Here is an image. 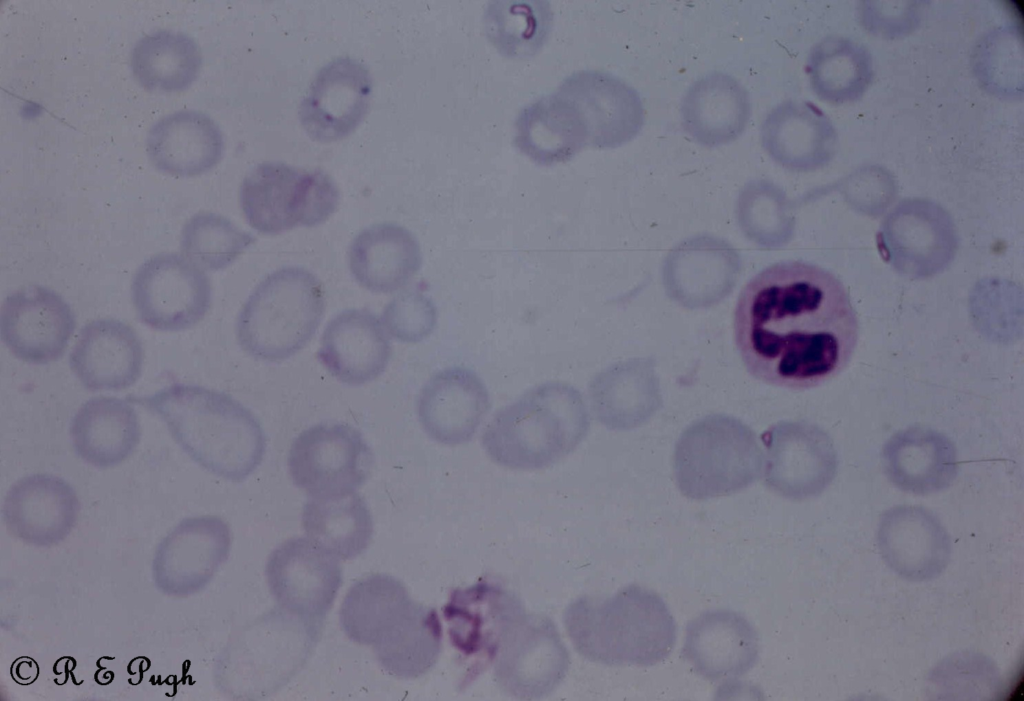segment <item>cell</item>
Returning a JSON list of instances; mask_svg holds the SVG:
<instances>
[{
	"instance_id": "16",
	"label": "cell",
	"mask_w": 1024,
	"mask_h": 701,
	"mask_svg": "<svg viewBox=\"0 0 1024 701\" xmlns=\"http://www.w3.org/2000/svg\"><path fill=\"white\" fill-rule=\"evenodd\" d=\"M491 407L488 388L481 377L464 366H450L434 373L422 386L416 414L425 434L444 446L468 443Z\"/></svg>"
},
{
	"instance_id": "19",
	"label": "cell",
	"mask_w": 1024,
	"mask_h": 701,
	"mask_svg": "<svg viewBox=\"0 0 1024 701\" xmlns=\"http://www.w3.org/2000/svg\"><path fill=\"white\" fill-rule=\"evenodd\" d=\"M144 352L134 329L117 319L101 318L80 331L69 365L90 391H119L141 376Z\"/></svg>"
},
{
	"instance_id": "18",
	"label": "cell",
	"mask_w": 1024,
	"mask_h": 701,
	"mask_svg": "<svg viewBox=\"0 0 1024 701\" xmlns=\"http://www.w3.org/2000/svg\"><path fill=\"white\" fill-rule=\"evenodd\" d=\"M391 353L389 335L377 315L366 309H347L326 325L317 358L339 382L359 386L385 371Z\"/></svg>"
},
{
	"instance_id": "22",
	"label": "cell",
	"mask_w": 1024,
	"mask_h": 701,
	"mask_svg": "<svg viewBox=\"0 0 1024 701\" xmlns=\"http://www.w3.org/2000/svg\"><path fill=\"white\" fill-rule=\"evenodd\" d=\"M146 143L154 167L180 178L208 172L219 163L224 150L219 126L196 110H181L163 117L149 130Z\"/></svg>"
},
{
	"instance_id": "15",
	"label": "cell",
	"mask_w": 1024,
	"mask_h": 701,
	"mask_svg": "<svg viewBox=\"0 0 1024 701\" xmlns=\"http://www.w3.org/2000/svg\"><path fill=\"white\" fill-rule=\"evenodd\" d=\"M368 68L351 57L324 65L301 102L299 117L315 141L329 143L350 135L364 119L371 100Z\"/></svg>"
},
{
	"instance_id": "6",
	"label": "cell",
	"mask_w": 1024,
	"mask_h": 701,
	"mask_svg": "<svg viewBox=\"0 0 1024 701\" xmlns=\"http://www.w3.org/2000/svg\"><path fill=\"white\" fill-rule=\"evenodd\" d=\"M479 655L493 661L495 679L503 689L525 699L551 692L569 665L553 622L527 614L510 593L489 617L480 638Z\"/></svg>"
},
{
	"instance_id": "10",
	"label": "cell",
	"mask_w": 1024,
	"mask_h": 701,
	"mask_svg": "<svg viewBox=\"0 0 1024 701\" xmlns=\"http://www.w3.org/2000/svg\"><path fill=\"white\" fill-rule=\"evenodd\" d=\"M287 464L294 485L309 497L336 495L356 491L366 481L372 452L358 429L323 422L293 440Z\"/></svg>"
},
{
	"instance_id": "35",
	"label": "cell",
	"mask_w": 1024,
	"mask_h": 701,
	"mask_svg": "<svg viewBox=\"0 0 1024 701\" xmlns=\"http://www.w3.org/2000/svg\"><path fill=\"white\" fill-rule=\"evenodd\" d=\"M438 311L434 301L425 293L405 291L394 297L384 308L382 323L389 336L402 343H419L436 328Z\"/></svg>"
},
{
	"instance_id": "34",
	"label": "cell",
	"mask_w": 1024,
	"mask_h": 701,
	"mask_svg": "<svg viewBox=\"0 0 1024 701\" xmlns=\"http://www.w3.org/2000/svg\"><path fill=\"white\" fill-rule=\"evenodd\" d=\"M255 241L226 217L201 212L184 225L180 247L184 256L202 270L218 271L231 265Z\"/></svg>"
},
{
	"instance_id": "24",
	"label": "cell",
	"mask_w": 1024,
	"mask_h": 701,
	"mask_svg": "<svg viewBox=\"0 0 1024 701\" xmlns=\"http://www.w3.org/2000/svg\"><path fill=\"white\" fill-rule=\"evenodd\" d=\"M422 265L421 247L407 228L379 223L360 231L349 249V269L355 281L374 293L404 287Z\"/></svg>"
},
{
	"instance_id": "1",
	"label": "cell",
	"mask_w": 1024,
	"mask_h": 701,
	"mask_svg": "<svg viewBox=\"0 0 1024 701\" xmlns=\"http://www.w3.org/2000/svg\"><path fill=\"white\" fill-rule=\"evenodd\" d=\"M735 344L746 370L777 387L804 390L838 375L859 336L843 283L804 261H782L751 278L739 294Z\"/></svg>"
},
{
	"instance_id": "12",
	"label": "cell",
	"mask_w": 1024,
	"mask_h": 701,
	"mask_svg": "<svg viewBox=\"0 0 1024 701\" xmlns=\"http://www.w3.org/2000/svg\"><path fill=\"white\" fill-rule=\"evenodd\" d=\"M766 448L764 478L777 494L794 500L823 492L838 467L831 437L807 421H783L762 434Z\"/></svg>"
},
{
	"instance_id": "7",
	"label": "cell",
	"mask_w": 1024,
	"mask_h": 701,
	"mask_svg": "<svg viewBox=\"0 0 1024 701\" xmlns=\"http://www.w3.org/2000/svg\"><path fill=\"white\" fill-rule=\"evenodd\" d=\"M240 206L249 225L262 234L325 222L337 209L340 193L320 169L300 170L284 162H264L243 179Z\"/></svg>"
},
{
	"instance_id": "28",
	"label": "cell",
	"mask_w": 1024,
	"mask_h": 701,
	"mask_svg": "<svg viewBox=\"0 0 1024 701\" xmlns=\"http://www.w3.org/2000/svg\"><path fill=\"white\" fill-rule=\"evenodd\" d=\"M760 142L780 165L806 170L827 156L832 136L828 122L813 104L786 100L773 107L760 127Z\"/></svg>"
},
{
	"instance_id": "21",
	"label": "cell",
	"mask_w": 1024,
	"mask_h": 701,
	"mask_svg": "<svg viewBox=\"0 0 1024 701\" xmlns=\"http://www.w3.org/2000/svg\"><path fill=\"white\" fill-rule=\"evenodd\" d=\"M684 131L698 144L718 147L746 130L751 101L744 85L730 74L714 71L695 80L680 103Z\"/></svg>"
},
{
	"instance_id": "14",
	"label": "cell",
	"mask_w": 1024,
	"mask_h": 701,
	"mask_svg": "<svg viewBox=\"0 0 1024 701\" xmlns=\"http://www.w3.org/2000/svg\"><path fill=\"white\" fill-rule=\"evenodd\" d=\"M576 107L588 134V146L617 148L642 130L645 111L637 90L608 72L581 70L557 89Z\"/></svg>"
},
{
	"instance_id": "8",
	"label": "cell",
	"mask_w": 1024,
	"mask_h": 701,
	"mask_svg": "<svg viewBox=\"0 0 1024 701\" xmlns=\"http://www.w3.org/2000/svg\"><path fill=\"white\" fill-rule=\"evenodd\" d=\"M722 416L720 436L713 435L711 416L681 436L674 455V473L681 492L693 499L735 493L754 482L762 470V455L752 431Z\"/></svg>"
},
{
	"instance_id": "30",
	"label": "cell",
	"mask_w": 1024,
	"mask_h": 701,
	"mask_svg": "<svg viewBox=\"0 0 1024 701\" xmlns=\"http://www.w3.org/2000/svg\"><path fill=\"white\" fill-rule=\"evenodd\" d=\"M442 628L435 609L414 600L372 646L380 665L390 675L415 679L437 662Z\"/></svg>"
},
{
	"instance_id": "26",
	"label": "cell",
	"mask_w": 1024,
	"mask_h": 701,
	"mask_svg": "<svg viewBox=\"0 0 1024 701\" xmlns=\"http://www.w3.org/2000/svg\"><path fill=\"white\" fill-rule=\"evenodd\" d=\"M70 435L76 454L85 462L111 467L126 460L141 438L138 414L128 400L94 397L74 415Z\"/></svg>"
},
{
	"instance_id": "31",
	"label": "cell",
	"mask_w": 1024,
	"mask_h": 701,
	"mask_svg": "<svg viewBox=\"0 0 1024 701\" xmlns=\"http://www.w3.org/2000/svg\"><path fill=\"white\" fill-rule=\"evenodd\" d=\"M202 56L190 36L159 30L138 40L131 53V69L142 87L158 92H179L198 77Z\"/></svg>"
},
{
	"instance_id": "33",
	"label": "cell",
	"mask_w": 1024,
	"mask_h": 701,
	"mask_svg": "<svg viewBox=\"0 0 1024 701\" xmlns=\"http://www.w3.org/2000/svg\"><path fill=\"white\" fill-rule=\"evenodd\" d=\"M553 11L548 1H492L484 11L488 40L503 56L525 59L536 55L548 39Z\"/></svg>"
},
{
	"instance_id": "23",
	"label": "cell",
	"mask_w": 1024,
	"mask_h": 701,
	"mask_svg": "<svg viewBox=\"0 0 1024 701\" xmlns=\"http://www.w3.org/2000/svg\"><path fill=\"white\" fill-rule=\"evenodd\" d=\"M883 464L895 486L917 495L945 489L958 472L957 453L951 440L920 425L900 430L887 440Z\"/></svg>"
},
{
	"instance_id": "9",
	"label": "cell",
	"mask_w": 1024,
	"mask_h": 701,
	"mask_svg": "<svg viewBox=\"0 0 1024 701\" xmlns=\"http://www.w3.org/2000/svg\"><path fill=\"white\" fill-rule=\"evenodd\" d=\"M136 313L146 326L165 332L189 329L210 308L212 289L204 271L178 253H159L140 265L131 283Z\"/></svg>"
},
{
	"instance_id": "32",
	"label": "cell",
	"mask_w": 1024,
	"mask_h": 701,
	"mask_svg": "<svg viewBox=\"0 0 1024 701\" xmlns=\"http://www.w3.org/2000/svg\"><path fill=\"white\" fill-rule=\"evenodd\" d=\"M412 601L395 577L368 575L346 593L339 611L341 627L353 642L373 646Z\"/></svg>"
},
{
	"instance_id": "17",
	"label": "cell",
	"mask_w": 1024,
	"mask_h": 701,
	"mask_svg": "<svg viewBox=\"0 0 1024 701\" xmlns=\"http://www.w3.org/2000/svg\"><path fill=\"white\" fill-rule=\"evenodd\" d=\"M877 542L886 564L909 581L939 576L950 560L948 533L935 515L920 506L901 505L886 511Z\"/></svg>"
},
{
	"instance_id": "27",
	"label": "cell",
	"mask_w": 1024,
	"mask_h": 701,
	"mask_svg": "<svg viewBox=\"0 0 1024 701\" xmlns=\"http://www.w3.org/2000/svg\"><path fill=\"white\" fill-rule=\"evenodd\" d=\"M78 502L63 480L45 474L18 481L5 501V518L19 536L35 541L62 538L75 522Z\"/></svg>"
},
{
	"instance_id": "2",
	"label": "cell",
	"mask_w": 1024,
	"mask_h": 701,
	"mask_svg": "<svg viewBox=\"0 0 1024 701\" xmlns=\"http://www.w3.org/2000/svg\"><path fill=\"white\" fill-rule=\"evenodd\" d=\"M130 400L161 418L181 449L217 476L243 481L263 460L267 440L260 421L226 393L173 384Z\"/></svg>"
},
{
	"instance_id": "4",
	"label": "cell",
	"mask_w": 1024,
	"mask_h": 701,
	"mask_svg": "<svg viewBox=\"0 0 1024 701\" xmlns=\"http://www.w3.org/2000/svg\"><path fill=\"white\" fill-rule=\"evenodd\" d=\"M577 652L606 665L651 666L671 653L676 624L663 599L632 584L607 598L583 596L564 612Z\"/></svg>"
},
{
	"instance_id": "13",
	"label": "cell",
	"mask_w": 1024,
	"mask_h": 701,
	"mask_svg": "<svg viewBox=\"0 0 1024 701\" xmlns=\"http://www.w3.org/2000/svg\"><path fill=\"white\" fill-rule=\"evenodd\" d=\"M75 327L69 304L40 285L11 293L1 307V339L14 356L28 363L48 364L60 359Z\"/></svg>"
},
{
	"instance_id": "3",
	"label": "cell",
	"mask_w": 1024,
	"mask_h": 701,
	"mask_svg": "<svg viewBox=\"0 0 1024 701\" xmlns=\"http://www.w3.org/2000/svg\"><path fill=\"white\" fill-rule=\"evenodd\" d=\"M589 427V410L580 390L567 382L548 381L498 410L484 428L481 444L501 467L538 470L571 454Z\"/></svg>"
},
{
	"instance_id": "11",
	"label": "cell",
	"mask_w": 1024,
	"mask_h": 701,
	"mask_svg": "<svg viewBox=\"0 0 1024 701\" xmlns=\"http://www.w3.org/2000/svg\"><path fill=\"white\" fill-rule=\"evenodd\" d=\"M265 575L278 606L319 629L342 584L339 559L308 537L288 539L273 550Z\"/></svg>"
},
{
	"instance_id": "29",
	"label": "cell",
	"mask_w": 1024,
	"mask_h": 701,
	"mask_svg": "<svg viewBox=\"0 0 1024 701\" xmlns=\"http://www.w3.org/2000/svg\"><path fill=\"white\" fill-rule=\"evenodd\" d=\"M302 526L310 540L341 560L363 553L373 534L371 512L356 491L309 497Z\"/></svg>"
},
{
	"instance_id": "25",
	"label": "cell",
	"mask_w": 1024,
	"mask_h": 701,
	"mask_svg": "<svg viewBox=\"0 0 1024 701\" xmlns=\"http://www.w3.org/2000/svg\"><path fill=\"white\" fill-rule=\"evenodd\" d=\"M514 143L534 163L552 166L587 147L588 134L576 107L556 90L520 111Z\"/></svg>"
},
{
	"instance_id": "5",
	"label": "cell",
	"mask_w": 1024,
	"mask_h": 701,
	"mask_svg": "<svg viewBox=\"0 0 1024 701\" xmlns=\"http://www.w3.org/2000/svg\"><path fill=\"white\" fill-rule=\"evenodd\" d=\"M325 311V292L311 271L287 266L267 275L249 295L236 321L240 347L255 359L280 362L303 349Z\"/></svg>"
},
{
	"instance_id": "20",
	"label": "cell",
	"mask_w": 1024,
	"mask_h": 701,
	"mask_svg": "<svg viewBox=\"0 0 1024 701\" xmlns=\"http://www.w3.org/2000/svg\"><path fill=\"white\" fill-rule=\"evenodd\" d=\"M758 636L750 622L731 610L702 613L687 626L682 654L702 677L732 679L756 663Z\"/></svg>"
},
{
	"instance_id": "36",
	"label": "cell",
	"mask_w": 1024,
	"mask_h": 701,
	"mask_svg": "<svg viewBox=\"0 0 1024 701\" xmlns=\"http://www.w3.org/2000/svg\"><path fill=\"white\" fill-rule=\"evenodd\" d=\"M784 196L772 183L754 181L742 191L738 202L741 224L752 232H775L788 225Z\"/></svg>"
}]
</instances>
